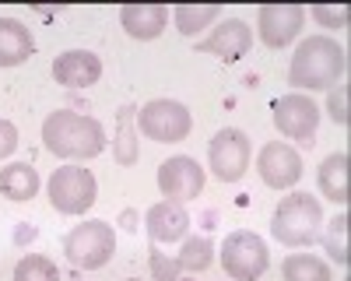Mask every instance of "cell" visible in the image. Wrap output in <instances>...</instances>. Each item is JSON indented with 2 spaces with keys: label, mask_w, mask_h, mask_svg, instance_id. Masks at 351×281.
Returning a JSON list of instances; mask_svg holds the SVG:
<instances>
[{
  "label": "cell",
  "mask_w": 351,
  "mask_h": 281,
  "mask_svg": "<svg viewBox=\"0 0 351 281\" xmlns=\"http://www.w3.org/2000/svg\"><path fill=\"white\" fill-rule=\"evenodd\" d=\"M324 225V208L313 193H288L281 197V204L274 208L271 232L285 246H309Z\"/></svg>",
  "instance_id": "obj_3"
},
{
  "label": "cell",
  "mask_w": 351,
  "mask_h": 281,
  "mask_svg": "<svg viewBox=\"0 0 351 281\" xmlns=\"http://www.w3.org/2000/svg\"><path fill=\"white\" fill-rule=\"evenodd\" d=\"M316 123H319V109L309 95L291 92L285 99L274 102V127L288 137V140H302V145H313L316 137Z\"/></svg>",
  "instance_id": "obj_9"
},
{
  "label": "cell",
  "mask_w": 351,
  "mask_h": 281,
  "mask_svg": "<svg viewBox=\"0 0 351 281\" xmlns=\"http://www.w3.org/2000/svg\"><path fill=\"white\" fill-rule=\"evenodd\" d=\"M32 53H36L32 32L14 18H0V67H18Z\"/></svg>",
  "instance_id": "obj_17"
},
{
  "label": "cell",
  "mask_w": 351,
  "mask_h": 281,
  "mask_svg": "<svg viewBox=\"0 0 351 281\" xmlns=\"http://www.w3.org/2000/svg\"><path fill=\"white\" fill-rule=\"evenodd\" d=\"M327 112H330V120L337 127H348L351 123V112H348V84H337V88H330L327 95Z\"/></svg>",
  "instance_id": "obj_27"
},
{
  "label": "cell",
  "mask_w": 351,
  "mask_h": 281,
  "mask_svg": "<svg viewBox=\"0 0 351 281\" xmlns=\"http://www.w3.org/2000/svg\"><path fill=\"white\" fill-rule=\"evenodd\" d=\"M158 190L165 193V201H193V197L204 190V169L186 158V155H176L165 158L158 165Z\"/></svg>",
  "instance_id": "obj_11"
},
{
  "label": "cell",
  "mask_w": 351,
  "mask_h": 281,
  "mask_svg": "<svg viewBox=\"0 0 351 281\" xmlns=\"http://www.w3.org/2000/svg\"><path fill=\"white\" fill-rule=\"evenodd\" d=\"M250 137L236 127H225L215 134L211 148H208V162H211V173L221 180V183H239L250 169Z\"/></svg>",
  "instance_id": "obj_8"
},
{
  "label": "cell",
  "mask_w": 351,
  "mask_h": 281,
  "mask_svg": "<svg viewBox=\"0 0 351 281\" xmlns=\"http://www.w3.org/2000/svg\"><path fill=\"white\" fill-rule=\"evenodd\" d=\"M18 148V127L11 120H0V158H8Z\"/></svg>",
  "instance_id": "obj_29"
},
{
  "label": "cell",
  "mask_w": 351,
  "mask_h": 281,
  "mask_svg": "<svg viewBox=\"0 0 351 281\" xmlns=\"http://www.w3.org/2000/svg\"><path fill=\"white\" fill-rule=\"evenodd\" d=\"M64 253L74 267H84V271H99L112 260L116 253V232L109 221H84V225H74L64 239Z\"/></svg>",
  "instance_id": "obj_4"
},
{
  "label": "cell",
  "mask_w": 351,
  "mask_h": 281,
  "mask_svg": "<svg viewBox=\"0 0 351 281\" xmlns=\"http://www.w3.org/2000/svg\"><path fill=\"white\" fill-rule=\"evenodd\" d=\"M148 253H152V278H155V281H180V271H183L180 260H176V257H165L158 246H152Z\"/></svg>",
  "instance_id": "obj_26"
},
{
  "label": "cell",
  "mask_w": 351,
  "mask_h": 281,
  "mask_svg": "<svg viewBox=\"0 0 351 281\" xmlns=\"http://www.w3.org/2000/svg\"><path fill=\"white\" fill-rule=\"evenodd\" d=\"M130 281H137V278H130Z\"/></svg>",
  "instance_id": "obj_30"
},
{
  "label": "cell",
  "mask_w": 351,
  "mask_h": 281,
  "mask_svg": "<svg viewBox=\"0 0 351 281\" xmlns=\"http://www.w3.org/2000/svg\"><path fill=\"white\" fill-rule=\"evenodd\" d=\"M348 71V56L344 46L330 36H309L288 67V84L299 92H319V88H334Z\"/></svg>",
  "instance_id": "obj_1"
},
{
  "label": "cell",
  "mask_w": 351,
  "mask_h": 281,
  "mask_svg": "<svg viewBox=\"0 0 351 281\" xmlns=\"http://www.w3.org/2000/svg\"><path fill=\"white\" fill-rule=\"evenodd\" d=\"M0 193L8 201H32L39 193V173L28 162H14L8 169H0Z\"/></svg>",
  "instance_id": "obj_19"
},
{
  "label": "cell",
  "mask_w": 351,
  "mask_h": 281,
  "mask_svg": "<svg viewBox=\"0 0 351 281\" xmlns=\"http://www.w3.org/2000/svg\"><path fill=\"white\" fill-rule=\"evenodd\" d=\"M281 274L285 281H330V267L313 253H291L281 264Z\"/></svg>",
  "instance_id": "obj_20"
},
{
  "label": "cell",
  "mask_w": 351,
  "mask_h": 281,
  "mask_svg": "<svg viewBox=\"0 0 351 281\" xmlns=\"http://www.w3.org/2000/svg\"><path fill=\"white\" fill-rule=\"evenodd\" d=\"M211 257H215V246H211V239L208 236H190L186 243H183V253L176 260H180V267L183 271H208L211 267Z\"/></svg>",
  "instance_id": "obj_23"
},
{
  "label": "cell",
  "mask_w": 351,
  "mask_h": 281,
  "mask_svg": "<svg viewBox=\"0 0 351 281\" xmlns=\"http://www.w3.org/2000/svg\"><path fill=\"white\" fill-rule=\"evenodd\" d=\"M137 127L148 140L158 145H176V140H186V134L193 130V117L183 102L172 99H152L148 106H141L137 112Z\"/></svg>",
  "instance_id": "obj_6"
},
{
  "label": "cell",
  "mask_w": 351,
  "mask_h": 281,
  "mask_svg": "<svg viewBox=\"0 0 351 281\" xmlns=\"http://www.w3.org/2000/svg\"><path fill=\"white\" fill-rule=\"evenodd\" d=\"M14 281H60V271H56L53 260L39 257V253H28L14 267Z\"/></svg>",
  "instance_id": "obj_24"
},
{
  "label": "cell",
  "mask_w": 351,
  "mask_h": 281,
  "mask_svg": "<svg viewBox=\"0 0 351 281\" xmlns=\"http://www.w3.org/2000/svg\"><path fill=\"white\" fill-rule=\"evenodd\" d=\"M134 117H137V109H134V106H123V109H120V117H116L120 130H116L112 151H116V162H120V165H134V162H137V134H134Z\"/></svg>",
  "instance_id": "obj_21"
},
{
  "label": "cell",
  "mask_w": 351,
  "mask_h": 281,
  "mask_svg": "<svg viewBox=\"0 0 351 281\" xmlns=\"http://www.w3.org/2000/svg\"><path fill=\"white\" fill-rule=\"evenodd\" d=\"M271 264V253H267V243H263L256 232H232L225 236L221 243V267L232 281H256Z\"/></svg>",
  "instance_id": "obj_7"
},
{
  "label": "cell",
  "mask_w": 351,
  "mask_h": 281,
  "mask_svg": "<svg viewBox=\"0 0 351 281\" xmlns=\"http://www.w3.org/2000/svg\"><path fill=\"white\" fill-rule=\"evenodd\" d=\"M165 21H169V8H162V4H127L120 11L123 32L130 39H141V42L158 39L165 32Z\"/></svg>",
  "instance_id": "obj_16"
},
{
  "label": "cell",
  "mask_w": 351,
  "mask_h": 281,
  "mask_svg": "<svg viewBox=\"0 0 351 281\" xmlns=\"http://www.w3.org/2000/svg\"><path fill=\"white\" fill-rule=\"evenodd\" d=\"M302 25H306V8L299 4H267V8H260V18H256L260 39L271 49L288 46L302 32Z\"/></svg>",
  "instance_id": "obj_12"
},
{
  "label": "cell",
  "mask_w": 351,
  "mask_h": 281,
  "mask_svg": "<svg viewBox=\"0 0 351 281\" xmlns=\"http://www.w3.org/2000/svg\"><path fill=\"white\" fill-rule=\"evenodd\" d=\"M327 253L341 264V267H348V211H341L330 225H327Z\"/></svg>",
  "instance_id": "obj_25"
},
{
  "label": "cell",
  "mask_w": 351,
  "mask_h": 281,
  "mask_svg": "<svg viewBox=\"0 0 351 281\" xmlns=\"http://www.w3.org/2000/svg\"><path fill=\"white\" fill-rule=\"evenodd\" d=\"M256 173L267 186L288 190L302 180V155L291 145H285V140H271V145H263L260 155H256Z\"/></svg>",
  "instance_id": "obj_10"
},
{
  "label": "cell",
  "mask_w": 351,
  "mask_h": 281,
  "mask_svg": "<svg viewBox=\"0 0 351 281\" xmlns=\"http://www.w3.org/2000/svg\"><path fill=\"white\" fill-rule=\"evenodd\" d=\"M102 77V60L88 49H67L53 60V81L67 88H88Z\"/></svg>",
  "instance_id": "obj_14"
},
{
  "label": "cell",
  "mask_w": 351,
  "mask_h": 281,
  "mask_svg": "<svg viewBox=\"0 0 351 281\" xmlns=\"http://www.w3.org/2000/svg\"><path fill=\"white\" fill-rule=\"evenodd\" d=\"M221 14L218 4H180L176 8V28H180L183 36H197L204 32L215 18Z\"/></svg>",
  "instance_id": "obj_22"
},
{
  "label": "cell",
  "mask_w": 351,
  "mask_h": 281,
  "mask_svg": "<svg viewBox=\"0 0 351 281\" xmlns=\"http://www.w3.org/2000/svg\"><path fill=\"white\" fill-rule=\"evenodd\" d=\"M313 18L319 25H327V28H344L348 25V8H313Z\"/></svg>",
  "instance_id": "obj_28"
},
{
  "label": "cell",
  "mask_w": 351,
  "mask_h": 281,
  "mask_svg": "<svg viewBox=\"0 0 351 281\" xmlns=\"http://www.w3.org/2000/svg\"><path fill=\"white\" fill-rule=\"evenodd\" d=\"M144 225H148V236L155 243H176L183 239L186 229H190V215L180 201H158L155 208H148V218H144Z\"/></svg>",
  "instance_id": "obj_15"
},
{
  "label": "cell",
  "mask_w": 351,
  "mask_h": 281,
  "mask_svg": "<svg viewBox=\"0 0 351 281\" xmlns=\"http://www.w3.org/2000/svg\"><path fill=\"white\" fill-rule=\"evenodd\" d=\"M250 46H253V28L246 21H239V18H228L204 42H197V53H211V56H218V60H225V64H236V60H243V56L250 53Z\"/></svg>",
  "instance_id": "obj_13"
},
{
  "label": "cell",
  "mask_w": 351,
  "mask_h": 281,
  "mask_svg": "<svg viewBox=\"0 0 351 281\" xmlns=\"http://www.w3.org/2000/svg\"><path fill=\"white\" fill-rule=\"evenodd\" d=\"M348 169H351V158L348 151H334L330 158H324V165H319V193L327 197V201L334 204H348Z\"/></svg>",
  "instance_id": "obj_18"
},
{
  "label": "cell",
  "mask_w": 351,
  "mask_h": 281,
  "mask_svg": "<svg viewBox=\"0 0 351 281\" xmlns=\"http://www.w3.org/2000/svg\"><path fill=\"white\" fill-rule=\"evenodd\" d=\"M43 140H46V151H53L56 158H95L106 148V130L92 117L56 109L43 123Z\"/></svg>",
  "instance_id": "obj_2"
},
{
  "label": "cell",
  "mask_w": 351,
  "mask_h": 281,
  "mask_svg": "<svg viewBox=\"0 0 351 281\" xmlns=\"http://www.w3.org/2000/svg\"><path fill=\"white\" fill-rule=\"evenodd\" d=\"M99 183L92 176V169L84 165H64L49 176V204L60 215H84L95 204Z\"/></svg>",
  "instance_id": "obj_5"
}]
</instances>
